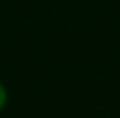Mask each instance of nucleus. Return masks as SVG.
<instances>
[{
    "mask_svg": "<svg viewBox=\"0 0 120 118\" xmlns=\"http://www.w3.org/2000/svg\"><path fill=\"white\" fill-rule=\"evenodd\" d=\"M5 103H7V90H5V87L0 83V109L5 106Z\"/></svg>",
    "mask_w": 120,
    "mask_h": 118,
    "instance_id": "nucleus-1",
    "label": "nucleus"
}]
</instances>
